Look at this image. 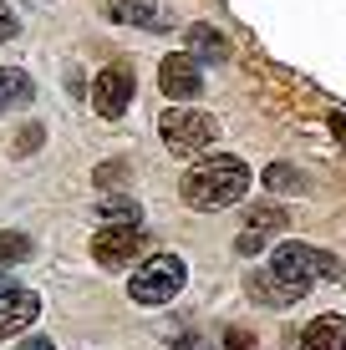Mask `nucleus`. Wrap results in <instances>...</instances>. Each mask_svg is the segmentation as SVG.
I'll list each match as a JSON object with an SVG mask.
<instances>
[{"mask_svg": "<svg viewBox=\"0 0 346 350\" xmlns=\"http://www.w3.org/2000/svg\"><path fill=\"white\" fill-rule=\"evenodd\" d=\"M188 46H194L199 56H209V62H224V56H230V46H224V36L214 26H194L188 31Z\"/></svg>", "mask_w": 346, "mask_h": 350, "instance_id": "obj_14", "label": "nucleus"}, {"mask_svg": "<svg viewBox=\"0 0 346 350\" xmlns=\"http://www.w3.org/2000/svg\"><path fill=\"white\" fill-rule=\"evenodd\" d=\"M173 350H204V340H199V335H184V340H178Z\"/></svg>", "mask_w": 346, "mask_h": 350, "instance_id": "obj_21", "label": "nucleus"}, {"mask_svg": "<svg viewBox=\"0 0 346 350\" xmlns=\"http://www.w3.org/2000/svg\"><path fill=\"white\" fill-rule=\"evenodd\" d=\"M158 87H163V96H173V102H194L199 87H204V66H199V56H188V51L163 56Z\"/></svg>", "mask_w": 346, "mask_h": 350, "instance_id": "obj_6", "label": "nucleus"}, {"mask_svg": "<svg viewBox=\"0 0 346 350\" xmlns=\"http://www.w3.org/2000/svg\"><path fill=\"white\" fill-rule=\"evenodd\" d=\"M5 289H10V274H5V269H0V295H5Z\"/></svg>", "mask_w": 346, "mask_h": 350, "instance_id": "obj_22", "label": "nucleus"}, {"mask_svg": "<svg viewBox=\"0 0 346 350\" xmlns=\"http://www.w3.org/2000/svg\"><path fill=\"white\" fill-rule=\"evenodd\" d=\"M21 350H56V345L46 340V335H36V340H21Z\"/></svg>", "mask_w": 346, "mask_h": 350, "instance_id": "obj_20", "label": "nucleus"}, {"mask_svg": "<svg viewBox=\"0 0 346 350\" xmlns=\"http://www.w3.org/2000/svg\"><path fill=\"white\" fill-rule=\"evenodd\" d=\"M184 280H188L184 259H178V254H158V259L143 264V269H133V280H127V295H133L138 305H169L178 289H184Z\"/></svg>", "mask_w": 346, "mask_h": 350, "instance_id": "obj_4", "label": "nucleus"}, {"mask_svg": "<svg viewBox=\"0 0 346 350\" xmlns=\"http://www.w3.org/2000/svg\"><path fill=\"white\" fill-rule=\"evenodd\" d=\"M36 142H41V127H26V132H21V137H16V152H31Z\"/></svg>", "mask_w": 346, "mask_h": 350, "instance_id": "obj_19", "label": "nucleus"}, {"mask_svg": "<svg viewBox=\"0 0 346 350\" xmlns=\"http://www.w3.org/2000/svg\"><path fill=\"white\" fill-rule=\"evenodd\" d=\"M245 188H249V167L240 158H230V152H214V158H204L199 167L184 173V203L199 208V213H214V208L240 203Z\"/></svg>", "mask_w": 346, "mask_h": 350, "instance_id": "obj_2", "label": "nucleus"}, {"mask_svg": "<svg viewBox=\"0 0 346 350\" xmlns=\"http://www.w3.org/2000/svg\"><path fill=\"white\" fill-rule=\"evenodd\" d=\"M224 345H230V350H255V335L234 325V330H224Z\"/></svg>", "mask_w": 346, "mask_h": 350, "instance_id": "obj_17", "label": "nucleus"}, {"mask_svg": "<svg viewBox=\"0 0 346 350\" xmlns=\"http://www.w3.org/2000/svg\"><path fill=\"white\" fill-rule=\"evenodd\" d=\"M265 183H270V188H280V193H301V183H306V178L295 173V167L275 163V167H270V173H265Z\"/></svg>", "mask_w": 346, "mask_h": 350, "instance_id": "obj_16", "label": "nucleus"}, {"mask_svg": "<svg viewBox=\"0 0 346 350\" xmlns=\"http://www.w3.org/2000/svg\"><path fill=\"white\" fill-rule=\"evenodd\" d=\"M36 315H41V295H31V289H16V284H10L5 295H0V340L21 335Z\"/></svg>", "mask_w": 346, "mask_h": 350, "instance_id": "obj_9", "label": "nucleus"}, {"mask_svg": "<svg viewBox=\"0 0 346 350\" xmlns=\"http://www.w3.org/2000/svg\"><path fill=\"white\" fill-rule=\"evenodd\" d=\"M285 228V208H275V203H260V208H249V219H245V234L234 239V254H260V249L270 244Z\"/></svg>", "mask_w": 346, "mask_h": 350, "instance_id": "obj_8", "label": "nucleus"}, {"mask_svg": "<svg viewBox=\"0 0 346 350\" xmlns=\"http://www.w3.org/2000/svg\"><path fill=\"white\" fill-rule=\"evenodd\" d=\"M97 213H102V224H112V228H138V203H133V198H117V193H107Z\"/></svg>", "mask_w": 346, "mask_h": 350, "instance_id": "obj_13", "label": "nucleus"}, {"mask_svg": "<svg viewBox=\"0 0 346 350\" xmlns=\"http://www.w3.org/2000/svg\"><path fill=\"white\" fill-rule=\"evenodd\" d=\"M133 92H138V77H133V66H102V77H97V87H92V107L107 117V122H117V117L127 112V102H133Z\"/></svg>", "mask_w": 346, "mask_h": 350, "instance_id": "obj_5", "label": "nucleus"}, {"mask_svg": "<svg viewBox=\"0 0 346 350\" xmlns=\"http://www.w3.org/2000/svg\"><path fill=\"white\" fill-rule=\"evenodd\" d=\"M158 132H163V148H169V152H178V158H199L204 148H214L219 122H214L209 112H199V107H169V112L158 117Z\"/></svg>", "mask_w": 346, "mask_h": 350, "instance_id": "obj_3", "label": "nucleus"}, {"mask_svg": "<svg viewBox=\"0 0 346 350\" xmlns=\"http://www.w3.org/2000/svg\"><path fill=\"white\" fill-rule=\"evenodd\" d=\"M16 31H21V16H16L10 5H0V41H10Z\"/></svg>", "mask_w": 346, "mask_h": 350, "instance_id": "obj_18", "label": "nucleus"}, {"mask_svg": "<svg viewBox=\"0 0 346 350\" xmlns=\"http://www.w3.org/2000/svg\"><path fill=\"white\" fill-rule=\"evenodd\" d=\"M316 280H336V259H331L326 249H311V244L285 239L275 254H270L265 269L249 274V295H255L260 305H275L280 310V305H295Z\"/></svg>", "mask_w": 346, "mask_h": 350, "instance_id": "obj_1", "label": "nucleus"}, {"mask_svg": "<svg viewBox=\"0 0 346 350\" xmlns=\"http://www.w3.org/2000/svg\"><path fill=\"white\" fill-rule=\"evenodd\" d=\"M143 244H148L143 228H112V224H102L97 239H92V259H97L102 269H123V264H133V254Z\"/></svg>", "mask_w": 346, "mask_h": 350, "instance_id": "obj_7", "label": "nucleus"}, {"mask_svg": "<svg viewBox=\"0 0 346 350\" xmlns=\"http://www.w3.org/2000/svg\"><path fill=\"white\" fill-rule=\"evenodd\" d=\"M26 259H31L26 234H0V269H5V264H26Z\"/></svg>", "mask_w": 346, "mask_h": 350, "instance_id": "obj_15", "label": "nucleus"}, {"mask_svg": "<svg viewBox=\"0 0 346 350\" xmlns=\"http://www.w3.org/2000/svg\"><path fill=\"white\" fill-rule=\"evenodd\" d=\"M301 350H346V320L341 315H321L306 325Z\"/></svg>", "mask_w": 346, "mask_h": 350, "instance_id": "obj_11", "label": "nucleus"}, {"mask_svg": "<svg viewBox=\"0 0 346 350\" xmlns=\"http://www.w3.org/2000/svg\"><path fill=\"white\" fill-rule=\"evenodd\" d=\"M31 102H36V81L21 66H0V117L16 112V107H31Z\"/></svg>", "mask_w": 346, "mask_h": 350, "instance_id": "obj_10", "label": "nucleus"}, {"mask_svg": "<svg viewBox=\"0 0 346 350\" xmlns=\"http://www.w3.org/2000/svg\"><path fill=\"white\" fill-rule=\"evenodd\" d=\"M107 16L123 21V26L158 31V0H107Z\"/></svg>", "mask_w": 346, "mask_h": 350, "instance_id": "obj_12", "label": "nucleus"}]
</instances>
